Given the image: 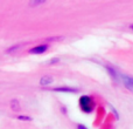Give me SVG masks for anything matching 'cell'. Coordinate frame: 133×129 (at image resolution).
I'll list each match as a JSON object with an SVG mask.
<instances>
[{
    "label": "cell",
    "mask_w": 133,
    "mask_h": 129,
    "mask_svg": "<svg viewBox=\"0 0 133 129\" xmlns=\"http://www.w3.org/2000/svg\"><path fill=\"white\" fill-rule=\"evenodd\" d=\"M94 100L90 96H82L79 99V107L84 113H91L94 110Z\"/></svg>",
    "instance_id": "1"
},
{
    "label": "cell",
    "mask_w": 133,
    "mask_h": 129,
    "mask_svg": "<svg viewBox=\"0 0 133 129\" xmlns=\"http://www.w3.org/2000/svg\"><path fill=\"white\" fill-rule=\"evenodd\" d=\"M122 81H123V83L125 85V87H126L127 89L133 92V78L132 76L122 75Z\"/></svg>",
    "instance_id": "2"
},
{
    "label": "cell",
    "mask_w": 133,
    "mask_h": 129,
    "mask_svg": "<svg viewBox=\"0 0 133 129\" xmlns=\"http://www.w3.org/2000/svg\"><path fill=\"white\" fill-rule=\"evenodd\" d=\"M47 49H48V46H47V45H40V46H36V47H34V48H32L29 51V53H32V54H42V53H44Z\"/></svg>",
    "instance_id": "3"
},
{
    "label": "cell",
    "mask_w": 133,
    "mask_h": 129,
    "mask_svg": "<svg viewBox=\"0 0 133 129\" xmlns=\"http://www.w3.org/2000/svg\"><path fill=\"white\" fill-rule=\"evenodd\" d=\"M51 82H53V78H50V76H43L41 79V81H40L41 85H49Z\"/></svg>",
    "instance_id": "4"
},
{
    "label": "cell",
    "mask_w": 133,
    "mask_h": 129,
    "mask_svg": "<svg viewBox=\"0 0 133 129\" xmlns=\"http://www.w3.org/2000/svg\"><path fill=\"white\" fill-rule=\"evenodd\" d=\"M54 90H56V92H70V93L78 92L77 89H72V88H55Z\"/></svg>",
    "instance_id": "5"
},
{
    "label": "cell",
    "mask_w": 133,
    "mask_h": 129,
    "mask_svg": "<svg viewBox=\"0 0 133 129\" xmlns=\"http://www.w3.org/2000/svg\"><path fill=\"white\" fill-rule=\"evenodd\" d=\"M19 120H25V121H30L32 119L29 118V116H18Z\"/></svg>",
    "instance_id": "6"
},
{
    "label": "cell",
    "mask_w": 133,
    "mask_h": 129,
    "mask_svg": "<svg viewBox=\"0 0 133 129\" xmlns=\"http://www.w3.org/2000/svg\"><path fill=\"white\" fill-rule=\"evenodd\" d=\"M77 129H88L85 126H83V125H78L77 126Z\"/></svg>",
    "instance_id": "7"
},
{
    "label": "cell",
    "mask_w": 133,
    "mask_h": 129,
    "mask_svg": "<svg viewBox=\"0 0 133 129\" xmlns=\"http://www.w3.org/2000/svg\"><path fill=\"white\" fill-rule=\"evenodd\" d=\"M130 27H131V30H133V25H131V26H130Z\"/></svg>",
    "instance_id": "8"
}]
</instances>
